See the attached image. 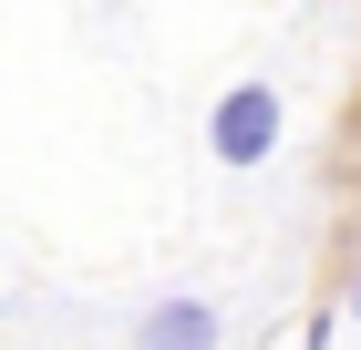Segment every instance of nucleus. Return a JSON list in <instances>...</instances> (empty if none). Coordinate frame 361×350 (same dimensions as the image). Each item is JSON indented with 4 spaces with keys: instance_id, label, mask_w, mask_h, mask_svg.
<instances>
[{
    "instance_id": "f257e3e1",
    "label": "nucleus",
    "mask_w": 361,
    "mask_h": 350,
    "mask_svg": "<svg viewBox=\"0 0 361 350\" xmlns=\"http://www.w3.org/2000/svg\"><path fill=\"white\" fill-rule=\"evenodd\" d=\"M207 144H217V165H269L279 155V93L269 82H238L217 104V124H207Z\"/></svg>"
},
{
    "instance_id": "7ed1b4c3",
    "label": "nucleus",
    "mask_w": 361,
    "mask_h": 350,
    "mask_svg": "<svg viewBox=\"0 0 361 350\" xmlns=\"http://www.w3.org/2000/svg\"><path fill=\"white\" fill-rule=\"evenodd\" d=\"M351 320H361V268H351Z\"/></svg>"
},
{
    "instance_id": "f03ea898",
    "label": "nucleus",
    "mask_w": 361,
    "mask_h": 350,
    "mask_svg": "<svg viewBox=\"0 0 361 350\" xmlns=\"http://www.w3.org/2000/svg\"><path fill=\"white\" fill-rule=\"evenodd\" d=\"M145 340H217V309H207V299H166V309L145 320Z\"/></svg>"
}]
</instances>
